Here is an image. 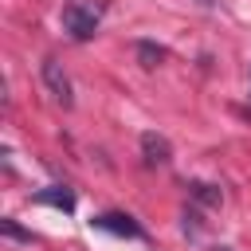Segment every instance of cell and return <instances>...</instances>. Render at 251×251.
<instances>
[{"instance_id": "6da1fadb", "label": "cell", "mask_w": 251, "mask_h": 251, "mask_svg": "<svg viewBox=\"0 0 251 251\" xmlns=\"http://www.w3.org/2000/svg\"><path fill=\"white\" fill-rule=\"evenodd\" d=\"M63 31L71 35V39H94L98 35V12L94 8H86L82 0H71V4H63Z\"/></svg>"}, {"instance_id": "7a4b0ae2", "label": "cell", "mask_w": 251, "mask_h": 251, "mask_svg": "<svg viewBox=\"0 0 251 251\" xmlns=\"http://www.w3.org/2000/svg\"><path fill=\"white\" fill-rule=\"evenodd\" d=\"M43 86L51 90V98H55L63 110L75 106V90H71V78H67V71L59 67V59H43Z\"/></svg>"}, {"instance_id": "3957f363", "label": "cell", "mask_w": 251, "mask_h": 251, "mask_svg": "<svg viewBox=\"0 0 251 251\" xmlns=\"http://www.w3.org/2000/svg\"><path fill=\"white\" fill-rule=\"evenodd\" d=\"M90 227H98V231H106V235H118V239H137V235H141L137 220L126 216V212H98V216L90 220Z\"/></svg>"}, {"instance_id": "277c9868", "label": "cell", "mask_w": 251, "mask_h": 251, "mask_svg": "<svg viewBox=\"0 0 251 251\" xmlns=\"http://www.w3.org/2000/svg\"><path fill=\"white\" fill-rule=\"evenodd\" d=\"M141 157H145V165H169V157H173V145H169L161 133L145 129V133H141Z\"/></svg>"}, {"instance_id": "5b68a950", "label": "cell", "mask_w": 251, "mask_h": 251, "mask_svg": "<svg viewBox=\"0 0 251 251\" xmlns=\"http://www.w3.org/2000/svg\"><path fill=\"white\" fill-rule=\"evenodd\" d=\"M35 204H47V208H59V212H75V192L67 184H47L35 192Z\"/></svg>"}, {"instance_id": "8992f818", "label": "cell", "mask_w": 251, "mask_h": 251, "mask_svg": "<svg viewBox=\"0 0 251 251\" xmlns=\"http://www.w3.org/2000/svg\"><path fill=\"white\" fill-rule=\"evenodd\" d=\"M192 196H196L200 204H208V208H216V204L224 200V192H220L216 184H204V180H196V184H192Z\"/></svg>"}, {"instance_id": "52a82bcc", "label": "cell", "mask_w": 251, "mask_h": 251, "mask_svg": "<svg viewBox=\"0 0 251 251\" xmlns=\"http://www.w3.org/2000/svg\"><path fill=\"white\" fill-rule=\"evenodd\" d=\"M137 59H141V67H157L161 59H165V47H157V43H137Z\"/></svg>"}, {"instance_id": "ba28073f", "label": "cell", "mask_w": 251, "mask_h": 251, "mask_svg": "<svg viewBox=\"0 0 251 251\" xmlns=\"http://www.w3.org/2000/svg\"><path fill=\"white\" fill-rule=\"evenodd\" d=\"M0 231H4L8 239H16V243H31V239H35V235H31V231H24L16 220H0Z\"/></svg>"}, {"instance_id": "9c48e42d", "label": "cell", "mask_w": 251, "mask_h": 251, "mask_svg": "<svg viewBox=\"0 0 251 251\" xmlns=\"http://www.w3.org/2000/svg\"><path fill=\"white\" fill-rule=\"evenodd\" d=\"M212 251H231V247H212Z\"/></svg>"}]
</instances>
